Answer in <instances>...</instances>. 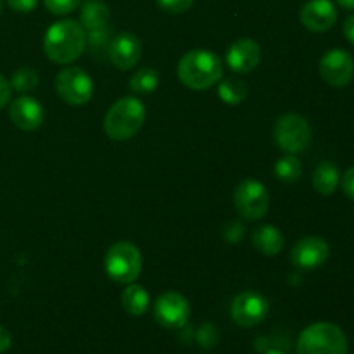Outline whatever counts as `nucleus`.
I'll list each match as a JSON object with an SVG mask.
<instances>
[{
  "label": "nucleus",
  "instance_id": "nucleus-31",
  "mask_svg": "<svg viewBox=\"0 0 354 354\" xmlns=\"http://www.w3.org/2000/svg\"><path fill=\"white\" fill-rule=\"evenodd\" d=\"M342 190L349 199L354 201V166L342 175Z\"/></svg>",
  "mask_w": 354,
  "mask_h": 354
},
{
  "label": "nucleus",
  "instance_id": "nucleus-23",
  "mask_svg": "<svg viewBox=\"0 0 354 354\" xmlns=\"http://www.w3.org/2000/svg\"><path fill=\"white\" fill-rule=\"evenodd\" d=\"M159 85V75L156 69L152 68H142L131 76L130 80V90L133 93H140V95H147L152 93Z\"/></svg>",
  "mask_w": 354,
  "mask_h": 354
},
{
  "label": "nucleus",
  "instance_id": "nucleus-28",
  "mask_svg": "<svg viewBox=\"0 0 354 354\" xmlns=\"http://www.w3.org/2000/svg\"><path fill=\"white\" fill-rule=\"evenodd\" d=\"M196 0H158V6L169 14H182L194 6Z\"/></svg>",
  "mask_w": 354,
  "mask_h": 354
},
{
  "label": "nucleus",
  "instance_id": "nucleus-22",
  "mask_svg": "<svg viewBox=\"0 0 354 354\" xmlns=\"http://www.w3.org/2000/svg\"><path fill=\"white\" fill-rule=\"evenodd\" d=\"M275 175L280 182L294 183L303 175V166L301 161L296 158V154H286L275 162Z\"/></svg>",
  "mask_w": 354,
  "mask_h": 354
},
{
  "label": "nucleus",
  "instance_id": "nucleus-21",
  "mask_svg": "<svg viewBox=\"0 0 354 354\" xmlns=\"http://www.w3.org/2000/svg\"><path fill=\"white\" fill-rule=\"evenodd\" d=\"M248 85L239 78H227L218 82V95L225 104H232V106L241 104L242 100L248 99Z\"/></svg>",
  "mask_w": 354,
  "mask_h": 354
},
{
  "label": "nucleus",
  "instance_id": "nucleus-24",
  "mask_svg": "<svg viewBox=\"0 0 354 354\" xmlns=\"http://www.w3.org/2000/svg\"><path fill=\"white\" fill-rule=\"evenodd\" d=\"M38 82H40V78H38V73L35 71L33 68H28V66H24V68H19L12 75L10 86H12L14 90H17V92H31V90L37 88Z\"/></svg>",
  "mask_w": 354,
  "mask_h": 354
},
{
  "label": "nucleus",
  "instance_id": "nucleus-6",
  "mask_svg": "<svg viewBox=\"0 0 354 354\" xmlns=\"http://www.w3.org/2000/svg\"><path fill=\"white\" fill-rule=\"evenodd\" d=\"M273 138L286 154H299L310 147L313 133L306 118L296 113H287L277 120Z\"/></svg>",
  "mask_w": 354,
  "mask_h": 354
},
{
  "label": "nucleus",
  "instance_id": "nucleus-34",
  "mask_svg": "<svg viewBox=\"0 0 354 354\" xmlns=\"http://www.w3.org/2000/svg\"><path fill=\"white\" fill-rule=\"evenodd\" d=\"M335 2H337L341 7H344V9L354 10V0H335Z\"/></svg>",
  "mask_w": 354,
  "mask_h": 354
},
{
  "label": "nucleus",
  "instance_id": "nucleus-25",
  "mask_svg": "<svg viewBox=\"0 0 354 354\" xmlns=\"http://www.w3.org/2000/svg\"><path fill=\"white\" fill-rule=\"evenodd\" d=\"M111 40H113V31H111L109 26L97 28V30L86 31V44L92 47V50H97V48L109 47Z\"/></svg>",
  "mask_w": 354,
  "mask_h": 354
},
{
  "label": "nucleus",
  "instance_id": "nucleus-10",
  "mask_svg": "<svg viewBox=\"0 0 354 354\" xmlns=\"http://www.w3.org/2000/svg\"><path fill=\"white\" fill-rule=\"evenodd\" d=\"M232 318L239 327L251 328L261 324L270 311V303L263 294L245 290L232 301Z\"/></svg>",
  "mask_w": 354,
  "mask_h": 354
},
{
  "label": "nucleus",
  "instance_id": "nucleus-8",
  "mask_svg": "<svg viewBox=\"0 0 354 354\" xmlns=\"http://www.w3.org/2000/svg\"><path fill=\"white\" fill-rule=\"evenodd\" d=\"M55 92L69 106H83L92 99L93 82L82 68L68 66L55 76Z\"/></svg>",
  "mask_w": 354,
  "mask_h": 354
},
{
  "label": "nucleus",
  "instance_id": "nucleus-12",
  "mask_svg": "<svg viewBox=\"0 0 354 354\" xmlns=\"http://www.w3.org/2000/svg\"><path fill=\"white\" fill-rule=\"evenodd\" d=\"M330 256L328 244L322 237H304L290 251V261L297 270H315L325 265Z\"/></svg>",
  "mask_w": 354,
  "mask_h": 354
},
{
  "label": "nucleus",
  "instance_id": "nucleus-11",
  "mask_svg": "<svg viewBox=\"0 0 354 354\" xmlns=\"http://www.w3.org/2000/svg\"><path fill=\"white\" fill-rule=\"evenodd\" d=\"M320 75L330 86L342 88L354 78V59L344 48H332L322 57Z\"/></svg>",
  "mask_w": 354,
  "mask_h": 354
},
{
  "label": "nucleus",
  "instance_id": "nucleus-30",
  "mask_svg": "<svg viewBox=\"0 0 354 354\" xmlns=\"http://www.w3.org/2000/svg\"><path fill=\"white\" fill-rule=\"evenodd\" d=\"M10 95H12V86L7 82L6 76L0 75V109L7 107V104L10 102Z\"/></svg>",
  "mask_w": 354,
  "mask_h": 354
},
{
  "label": "nucleus",
  "instance_id": "nucleus-1",
  "mask_svg": "<svg viewBox=\"0 0 354 354\" xmlns=\"http://www.w3.org/2000/svg\"><path fill=\"white\" fill-rule=\"evenodd\" d=\"M86 47V31L82 23L73 19L57 21L47 30L44 50L55 64H69L83 54Z\"/></svg>",
  "mask_w": 354,
  "mask_h": 354
},
{
  "label": "nucleus",
  "instance_id": "nucleus-32",
  "mask_svg": "<svg viewBox=\"0 0 354 354\" xmlns=\"http://www.w3.org/2000/svg\"><path fill=\"white\" fill-rule=\"evenodd\" d=\"M10 344H12V335L7 328L0 327V354L6 353L10 348Z\"/></svg>",
  "mask_w": 354,
  "mask_h": 354
},
{
  "label": "nucleus",
  "instance_id": "nucleus-27",
  "mask_svg": "<svg viewBox=\"0 0 354 354\" xmlns=\"http://www.w3.org/2000/svg\"><path fill=\"white\" fill-rule=\"evenodd\" d=\"M218 339H220V335H218V330L213 324H204L197 334V342L203 348H213V346H216Z\"/></svg>",
  "mask_w": 354,
  "mask_h": 354
},
{
  "label": "nucleus",
  "instance_id": "nucleus-26",
  "mask_svg": "<svg viewBox=\"0 0 354 354\" xmlns=\"http://www.w3.org/2000/svg\"><path fill=\"white\" fill-rule=\"evenodd\" d=\"M44 3L55 16H64L80 7V0H44Z\"/></svg>",
  "mask_w": 354,
  "mask_h": 354
},
{
  "label": "nucleus",
  "instance_id": "nucleus-33",
  "mask_svg": "<svg viewBox=\"0 0 354 354\" xmlns=\"http://www.w3.org/2000/svg\"><path fill=\"white\" fill-rule=\"evenodd\" d=\"M342 31H344V37L348 38V40L354 45V16H349L348 19L344 21V26H342Z\"/></svg>",
  "mask_w": 354,
  "mask_h": 354
},
{
  "label": "nucleus",
  "instance_id": "nucleus-18",
  "mask_svg": "<svg viewBox=\"0 0 354 354\" xmlns=\"http://www.w3.org/2000/svg\"><path fill=\"white\" fill-rule=\"evenodd\" d=\"M149 292L140 286V283H128L121 294V306L131 317H142L149 308Z\"/></svg>",
  "mask_w": 354,
  "mask_h": 354
},
{
  "label": "nucleus",
  "instance_id": "nucleus-35",
  "mask_svg": "<svg viewBox=\"0 0 354 354\" xmlns=\"http://www.w3.org/2000/svg\"><path fill=\"white\" fill-rule=\"evenodd\" d=\"M265 354H286V353L280 351V349H268V351H265Z\"/></svg>",
  "mask_w": 354,
  "mask_h": 354
},
{
  "label": "nucleus",
  "instance_id": "nucleus-9",
  "mask_svg": "<svg viewBox=\"0 0 354 354\" xmlns=\"http://www.w3.org/2000/svg\"><path fill=\"white\" fill-rule=\"evenodd\" d=\"M154 317L161 327L176 330L185 327L190 318V303L180 292L169 290L161 294L154 304Z\"/></svg>",
  "mask_w": 354,
  "mask_h": 354
},
{
  "label": "nucleus",
  "instance_id": "nucleus-13",
  "mask_svg": "<svg viewBox=\"0 0 354 354\" xmlns=\"http://www.w3.org/2000/svg\"><path fill=\"white\" fill-rule=\"evenodd\" d=\"M261 61V47L252 38H237L227 50V64L235 73L254 71Z\"/></svg>",
  "mask_w": 354,
  "mask_h": 354
},
{
  "label": "nucleus",
  "instance_id": "nucleus-5",
  "mask_svg": "<svg viewBox=\"0 0 354 354\" xmlns=\"http://www.w3.org/2000/svg\"><path fill=\"white\" fill-rule=\"evenodd\" d=\"M104 270L113 282L128 283L135 282L142 272V256L137 245L128 241H120L111 245L104 258Z\"/></svg>",
  "mask_w": 354,
  "mask_h": 354
},
{
  "label": "nucleus",
  "instance_id": "nucleus-20",
  "mask_svg": "<svg viewBox=\"0 0 354 354\" xmlns=\"http://www.w3.org/2000/svg\"><path fill=\"white\" fill-rule=\"evenodd\" d=\"M109 7L102 0H85L82 6V26L85 31L107 26L109 23Z\"/></svg>",
  "mask_w": 354,
  "mask_h": 354
},
{
  "label": "nucleus",
  "instance_id": "nucleus-15",
  "mask_svg": "<svg viewBox=\"0 0 354 354\" xmlns=\"http://www.w3.org/2000/svg\"><path fill=\"white\" fill-rule=\"evenodd\" d=\"M107 54H109L111 62L118 69L128 71V69L135 68L140 61L142 44L135 35L121 33L118 37H113L109 47H107Z\"/></svg>",
  "mask_w": 354,
  "mask_h": 354
},
{
  "label": "nucleus",
  "instance_id": "nucleus-3",
  "mask_svg": "<svg viewBox=\"0 0 354 354\" xmlns=\"http://www.w3.org/2000/svg\"><path fill=\"white\" fill-rule=\"evenodd\" d=\"M145 107L137 97H123L116 100L104 118V131L118 142L135 137L144 127Z\"/></svg>",
  "mask_w": 354,
  "mask_h": 354
},
{
  "label": "nucleus",
  "instance_id": "nucleus-29",
  "mask_svg": "<svg viewBox=\"0 0 354 354\" xmlns=\"http://www.w3.org/2000/svg\"><path fill=\"white\" fill-rule=\"evenodd\" d=\"M6 2L9 3L10 9L16 10V12L28 14L31 12V10H35L38 0H6Z\"/></svg>",
  "mask_w": 354,
  "mask_h": 354
},
{
  "label": "nucleus",
  "instance_id": "nucleus-17",
  "mask_svg": "<svg viewBox=\"0 0 354 354\" xmlns=\"http://www.w3.org/2000/svg\"><path fill=\"white\" fill-rule=\"evenodd\" d=\"M252 244L265 256H277L282 252L283 245H286V237L273 225H261L252 232Z\"/></svg>",
  "mask_w": 354,
  "mask_h": 354
},
{
  "label": "nucleus",
  "instance_id": "nucleus-16",
  "mask_svg": "<svg viewBox=\"0 0 354 354\" xmlns=\"http://www.w3.org/2000/svg\"><path fill=\"white\" fill-rule=\"evenodd\" d=\"M44 107L37 99L30 95H21L10 104L9 118L19 130L33 131L44 123Z\"/></svg>",
  "mask_w": 354,
  "mask_h": 354
},
{
  "label": "nucleus",
  "instance_id": "nucleus-36",
  "mask_svg": "<svg viewBox=\"0 0 354 354\" xmlns=\"http://www.w3.org/2000/svg\"><path fill=\"white\" fill-rule=\"evenodd\" d=\"M2 7H3V2H2V0H0V14H2Z\"/></svg>",
  "mask_w": 354,
  "mask_h": 354
},
{
  "label": "nucleus",
  "instance_id": "nucleus-14",
  "mask_svg": "<svg viewBox=\"0 0 354 354\" xmlns=\"http://www.w3.org/2000/svg\"><path fill=\"white\" fill-rule=\"evenodd\" d=\"M301 23L315 33H324L337 23V10L330 0H310L299 12Z\"/></svg>",
  "mask_w": 354,
  "mask_h": 354
},
{
  "label": "nucleus",
  "instance_id": "nucleus-7",
  "mask_svg": "<svg viewBox=\"0 0 354 354\" xmlns=\"http://www.w3.org/2000/svg\"><path fill=\"white\" fill-rule=\"evenodd\" d=\"M234 203L241 218H244L245 221H258L268 213V190L258 180L245 178L235 189Z\"/></svg>",
  "mask_w": 354,
  "mask_h": 354
},
{
  "label": "nucleus",
  "instance_id": "nucleus-2",
  "mask_svg": "<svg viewBox=\"0 0 354 354\" xmlns=\"http://www.w3.org/2000/svg\"><path fill=\"white\" fill-rule=\"evenodd\" d=\"M223 76V66L214 52L194 48L187 52L178 64V78L192 90H206L216 85Z\"/></svg>",
  "mask_w": 354,
  "mask_h": 354
},
{
  "label": "nucleus",
  "instance_id": "nucleus-4",
  "mask_svg": "<svg viewBox=\"0 0 354 354\" xmlns=\"http://www.w3.org/2000/svg\"><path fill=\"white\" fill-rule=\"evenodd\" d=\"M297 354H348V339L337 325L318 322L301 332Z\"/></svg>",
  "mask_w": 354,
  "mask_h": 354
},
{
  "label": "nucleus",
  "instance_id": "nucleus-19",
  "mask_svg": "<svg viewBox=\"0 0 354 354\" xmlns=\"http://www.w3.org/2000/svg\"><path fill=\"white\" fill-rule=\"evenodd\" d=\"M341 175L334 162L324 161L315 168L313 171V187L322 196H332L337 190Z\"/></svg>",
  "mask_w": 354,
  "mask_h": 354
}]
</instances>
